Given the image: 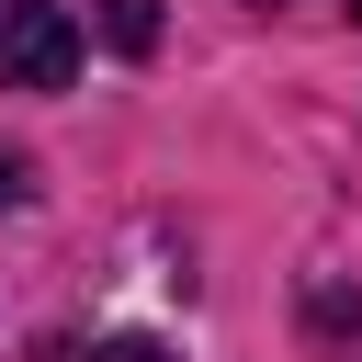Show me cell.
I'll return each instance as SVG.
<instances>
[{
    "label": "cell",
    "instance_id": "obj_1",
    "mask_svg": "<svg viewBox=\"0 0 362 362\" xmlns=\"http://www.w3.org/2000/svg\"><path fill=\"white\" fill-rule=\"evenodd\" d=\"M79 79V23L57 0H0V90H68Z\"/></svg>",
    "mask_w": 362,
    "mask_h": 362
},
{
    "label": "cell",
    "instance_id": "obj_2",
    "mask_svg": "<svg viewBox=\"0 0 362 362\" xmlns=\"http://www.w3.org/2000/svg\"><path fill=\"white\" fill-rule=\"evenodd\" d=\"M102 34H113V57H147L158 45V0H102Z\"/></svg>",
    "mask_w": 362,
    "mask_h": 362
},
{
    "label": "cell",
    "instance_id": "obj_3",
    "mask_svg": "<svg viewBox=\"0 0 362 362\" xmlns=\"http://www.w3.org/2000/svg\"><path fill=\"white\" fill-rule=\"evenodd\" d=\"M102 362H170V351H158V339H113Z\"/></svg>",
    "mask_w": 362,
    "mask_h": 362
},
{
    "label": "cell",
    "instance_id": "obj_4",
    "mask_svg": "<svg viewBox=\"0 0 362 362\" xmlns=\"http://www.w3.org/2000/svg\"><path fill=\"white\" fill-rule=\"evenodd\" d=\"M0 204H23V170H11V158H0Z\"/></svg>",
    "mask_w": 362,
    "mask_h": 362
},
{
    "label": "cell",
    "instance_id": "obj_5",
    "mask_svg": "<svg viewBox=\"0 0 362 362\" xmlns=\"http://www.w3.org/2000/svg\"><path fill=\"white\" fill-rule=\"evenodd\" d=\"M351 11H362V0H351Z\"/></svg>",
    "mask_w": 362,
    "mask_h": 362
}]
</instances>
